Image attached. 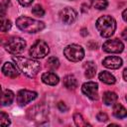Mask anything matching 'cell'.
<instances>
[{
    "label": "cell",
    "instance_id": "6da1fadb",
    "mask_svg": "<svg viewBox=\"0 0 127 127\" xmlns=\"http://www.w3.org/2000/svg\"><path fill=\"white\" fill-rule=\"evenodd\" d=\"M13 61L15 62L20 71H22L25 75L29 77H35L41 68L40 63L33 59H28L24 57H13Z\"/></svg>",
    "mask_w": 127,
    "mask_h": 127
},
{
    "label": "cell",
    "instance_id": "7a4b0ae2",
    "mask_svg": "<svg viewBox=\"0 0 127 127\" xmlns=\"http://www.w3.org/2000/svg\"><path fill=\"white\" fill-rule=\"evenodd\" d=\"M96 29L103 38L111 37L116 30V22L113 17L109 15L102 16L96 21Z\"/></svg>",
    "mask_w": 127,
    "mask_h": 127
},
{
    "label": "cell",
    "instance_id": "3957f363",
    "mask_svg": "<svg viewBox=\"0 0 127 127\" xmlns=\"http://www.w3.org/2000/svg\"><path fill=\"white\" fill-rule=\"evenodd\" d=\"M16 25L21 31L27 33H37L45 28V24L43 22L25 16L19 17L16 20Z\"/></svg>",
    "mask_w": 127,
    "mask_h": 127
},
{
    "label": "cell",
    "instance_id": "277c9868",
    "mask_svg": "<svg viewBox=\"0 0 127 127\" xmlns=\"http://www.w3.org/2000/svg\"><path fill=\"white\" fill-rule=\"evenodd\" d=\"M4 47L8 53L12 55H19L24 52L26 48V42L20 37H11L6 41Z\"/></svg>",
    "mask_w": 127,
    "mask_h": 127
},
{
    "label": "cell",
    "instance_id": "5b68a950",
    "mask_svg": "<svg viewBox=\"0 0 127 127\" xmlns=\"http://www.w3.org/2000/svg\"><path fill=\"white\" fill-rule=\"evenodd\" d=\"M64 55L70 62H79L84 57V51L81 46L76 44H71L64 48Z\"/></svg>",
    "mask_w": 127,
    "mask_h": 127
},
{
    "label": "cell",
    "instance_id": "8992f818",
    "mask_svg": "<svg viewBox=\"0 0 127 127\" xmlns=\"http://www.w3.org/2000/svg\"><path fill=\"white\" fill-rule=\"evenodd\" d=\"M50 52L48 44L43 40H38L30 48V56L33 59H43Z\"/></svg>",
    "mask_w": 127,
    "mask_h": 127
},
{
    "label": "cell",
    "instance_id": "52a82bcc",
    "mask_svg": "<svg viewBox=\"0 0 127 127\" xmlns=\"http://www.w3.org/2000/svg\"><path fill=\"white\" fill-rule=\"evenodd\" d=\"M102 49L106 53H111V54H119L124 50V45L123 43L118 40V39H112V40H107L103 46Z\"/></svg>",
    "mask_w": 127,
    "mask_h": 127
},
{
    "label": "cell",
    "instance_id": "ba28073f",
    "mask_svg": "<svg viewBox=\"0 0 127 127\" xmlns=\"http://www.w3.org/2000/svg\"><path fill=\"white\" fill-rule=\"evenodd\" d=\"M81 90L83 94H85L91 100H96L98 98V85L96 82L87 81L82 84Z\"/></svg>",
    "mask_w": 127,
    "mask_h": 127
},
{
    "label": "cell",
    "instance_id": "9c48e42d",
    "mask_svg": "<svg viewBox=\"0 0 127 127\" xmlns=\"http://www.w3.org/2000/svg\"><path fill=\"white\" fill-rule=\"evenodd\" d=\"M37 92L32 91V90H27V89H22L17 93V102L19 105L23 106L28 104L29 102L33 101L34 99L37 98Z\"/></svg>",
    "mask_w": 127,
    "mask_h": 127
},
{
    "label": "cell",
    "instance_id": "30bf717a",
    "mask_svg": "<svg viewBox=\"0 0 127 127\" xmlns=\"http://www.w3.org/2000/svg\"><path fill=\"white\" fill-rule=\"evenodd\" d=\"M76 12L70 8V7H66V8H64L61 12H60V19L63 23L64 24H71L75 21L76 19Z\"/></svg>",
    "mask_w": 127,
    "mask_h": 127
},
{
    "label": "cell",
    "instance_id": "8fae6325",
    "mask_svg": "<svg viewBox=\"0 0 127 127\" xmlns=\"http://www.w3.org/2000/svg\"><path fill=\"white\" fill-rule=\"evenodd\" d=\"M2 72L8 77L15 78V77H17L19 75L20 69L18 68L16 64H13V63H10V62H6L2 66Z\"/></svg>",
    "mask_w": 127,
    "mask_h": 127
},
{
    "label": "cell",
    "instance_id": "7c38bea8",
    "mask_svg": "<svg viewBox=\"0 0 127 127\" xmlns=\"http://www.w3.org/2000/svg\"><path fill=\"white\" fill-rule=\"evenodd\" d=\"M102 64L107 68L116 69L122 65V60L119 57H107L103 60Z\"/></svg>",
    "mask_w": 127,
    "mask_h": 127
},
{
    "label": "cell",
    "instance_id": "4fadbf2b",
    "mask_svg": "<svg viewBox=\"0 0 127 127\" xmlns=\"http://www.w3.org/2000/svg\"><path fill=\"white\" fill-rule=\"evenodd\" d=\"M59 76L52 71H47L42 74V81L48 85H56L59 83Z\"/></svg>",
    "mask_w": 127,
    "mask_h": 127
},
{
    "label": "cell",
    "instance_id": "5bb4252c",
    "mask_svg": "<svg viewBox=\"0 0 127 127\" xmlns=\"http://www.w3.org/2000/svg\"><path fill=\"white\" fill-rule=\"evenodd\" d=\"M83 67H84V75L87 78H92L95 75L96 65L94 64L93 62H86L83 64Z\"/></svg>",
    "mask_w": 127,
    "mask_h": 127
},
{
    "label": "cell",
    "instance_id": "9a60e30c",
    "mask_svg": "<svg viewBox=\"0 0 127 127\" xmlns=\"http://www.w3.org/2000/svg\"><path fill=\"white\" fill-rule=\"evenodd\" d=\"M64 85L65 88L69 89V90H73L77 87V81L76 78L71 75V74H67L64 77Z\"/></svg>",
    "mask_w": 127,
    "mask_h": 127
},
{
    "label": "cell",
    "instance_id": "2e32d148",
    "mask_svg": "<svg viewBox=\"0 0 127 127\" xmlns=\"http://www.w3.org/2000/svg\"><path fill=\"white\" fill-rule=\"evenodd\" d=\"M14 93H13V91H11V90H9V89H5V90H3V92H2V97H1V104L3 105V106H5V105H10L12 102H13V100H14Z\"/></svg>",
    "mask_w": 127,
    "mask_h": 127
},
{
    "label": "cell",
    "instance_id": "e0dca14e",
    "mask_svg": "<svg viewBox=\"0 0 127 127\" xmlns=\"http://www.w3.org/2000/svg\"><path fill=\"white\" fill-rule=\"evenodd\" d=\"M117 95L115 92L113 91H106L103 93V96H102V100H103V103L105 105H112L116 102L117 100Z\"/></svg>",
    "mask_w": 127,
    "mask_h": 127
},
{
    "label": "cell",
    "instance_id": "ac0fdd59",
    "mask_svg": "<svg viewBox=\"0 0 127 127\" xmlns=\"http://www.w3.org/2000/svg\"><path fill=\"white\" fill-rule=\"evenodd\" d=\"M113 115L117 118H125L127 117V110L125 107L119 103H115L113 106Z\"/></svg>",
    "mask_w": 127,
    "mask_h": 127
},
{
    "label": "cell",
    "instance_id": "d6986e66",
    "mask_svg": "<svg viewBox=\"0 0 127 127\" xmlns=\"http://www.w3.org/2000/svg\"><path fill=\"white\" fill-rule=\"evenodd\" d=\"M98 77H99V79H100L102 82H104V83H106V84H113V83H115V81H116L115 76H114L113 74H111L110 72H108V71H101V72L99 73Z\"/></svg>",
    "mask_w": 127,
    "mask_h": 127
},
{
    "label": "cell",
    "instance_id": "ffe728a7",
    "mask_svg": "<svg viewBox=\"0 0 127 127\" xmlns=\"http://www.w3.org/2000/svg\"><path fill=\"white\" fill-rule=\"evenodd\" d=\"M90 3L93 8L98 9V10H103L108 5L107 0H90Z\"/></svg>",
    "mask_w": 127,
    "mask_h": 127
},
{
    "label": "cell",
    "instance_id": "44dd1931",
    "mask_svg": "<svg viewBox=\"0 0 127 127\" xmlns=\"http://www.w3.org/2000/svg\"><path fill=\"white\" fill-rule=\"evenodd\" d=\"M73 120H74V123L76 126H79V127H82V126H88L89 124L83 119L82 115L79 114V113H74L73 115Z\"/></svg>",
    "mask_w": 127,
    "mask_h": 127
},
{
    "label": "cell",
    "instance_id": "7402d4cb",
    "mask_svg": "<svg viewBox=\"0 0 127 127\" xmlns=\"http://www.w3.org/2000/svg\"><path fill=\"white\" fill-rule=\"evenodd\" d=\"M47 65H48L50 68H52V69H56V68H58L59 65H60V61H59L58 58H56V57H51V58H49L48 61H47Z\"/></svg>",
    "mask_w": 127,
    "mask_h": 127
},
{
    "label": "cell",
    "instance_id": "603a6c76",
    "mask_svg": "<svg viewBox=\"0 0 127 127\" xmlns=\"http://www.w3.org/2000/svg\"><path fill=\"white\" fill-rule=\"evenodd\" d=\"M32 13L35 15V16H38V17H43L45 15V10L44 8L41 6V5H35L33 8H32Z\"/></svg>",
    "mask_w": 127,
    "mask_h": 127
},
{
    "label": "cell",
    "instance_id": "cb8c5ba5",
    "mask_svg": "<svg viewBox=\"0 0 127 127\" xmlns=\"http://www.w3.org/2000/svg\"><path fill=\"white\" fill-rule=\"evenodd\" d=\"M11 26H12V24H11V21H10V20H8V19H3V18H2V21H1V31H2L3 33L9 31V30L11 29Z\"/></svg>",
    "mask_w": 127,
    "mask_h": 127
},
{
    "label": "cell",
    "instance_id": "d4e9b609",
    "mask_svg": "<svg viewBox=\"0 0 127 127\" xmlns=\"http://www.w3.org/2000/svg\"><path fill=\"white\" fill-rule=\"evenodd\" d=\"M0 124L2 126H8L10 125V120H9V117L6 113L4 112H1L0 113Z\"/></svg>",
    "mask_w": 127,
    "mask_h": 127
},
{
    "label": "cell",
    "instance_id": "484cf974",
    "mask_svg": "<svg viewBox=\"0 0 127 127\" xmlns=\"http://www.w3.org/2000/svg\"><path fill=\"white\" fill-rule=\"evenodd\" d=\"M96 118H97V119H98V121H100V122H105V121H107L108 116H107V114H106V113L99 112V113L97 114Z\"/></svg>",
    "mask_w": 127,
    "mask_h": 127
},
{
    "label": "cell",
    "instance_id": "4316f807",
    "mask_svg": "<svg viewBox=\"0 0 127 127\" xmlns=\"http://www.w3.org/2000/svg\"><path fill=\"white\" fill-rule=\"evenodd\" d=\"M58 108L61 110V111H65L66 109H67V106L64 104V102H63V101H60L59 103H58Z\"/></svg>",
    "mask_w": 127,
    "mask_h": 127
},
{
    "label": "cell",
    "instance_id": "83f0119b",
    "mask_svg": "<svg viewBox=\"0 0 127 127\" xmlns=\"http://www.w3.org/2000/svg\"><path fill=\"white\" fill-rule=\"evenodd\" d=\"M33 1L34 0H18V2L21 5H23V6H29V5H31Z\"/></svg>",
    "mask_w": 127,
    "mask_h": 127
},
{
    "label": "cell",
    "instance_id": "f1b7e54d",
    "mask_svg": "<svg viewBox=\"0 0 127 127\" xmlns=\"http://www.w3.org/2000/svg\"><path fill=\"white\" fill-rule=\"evenodd\" d=\"M122 38H123L124 40H126V41H127V28H126V29H124V30H123V32H122Z\"/></svg>",
    "mask_w": 127,
    "mask_h": 127
},
{
    "label": "cell",
    "instance_id": "f546056e",
    "mask_svg": "<svg viewBox=\"0 0 127 127\" xmlns=\"http://www.w3.org/2000/svg\"><path fill=\"white\" fill-rule=\"evenodd\" d=\"M122 18H123V20H124L125 22H127V9L123 11V13H122Z\"/></svg>",
    "mask_w": 127,
    "mask_h": 127
},
{
    "label": "cell",
    "instance_id": "4dcf8cb0",
    "mask_svg": "<svg viewBox=\"0 0 127 127\" xmlns=\"http://www.w3.org/2000/svg\"><path fill=\"white\" fill-rule=\"evenodd\" d=\"M123 78L127 81V67L124 68V70H123Z\"/></svg>",
    "mask_w": 127,
    "mask_h": 127
},
{
    "label": "cell",
    "instance_id": "1f68e13d",
    "mask_svg": "<svg viewBox=\"0 0 127 127\" xmlns=\"http://www.w3.org/2000/svg\"><path fill=\"white\" fill-rule=\"evenodd\" d=\"M126 100H127V95H126Z\"/></svg>",
    "mask_w": 127,
    "mask_h": 127
}]
</instances>
